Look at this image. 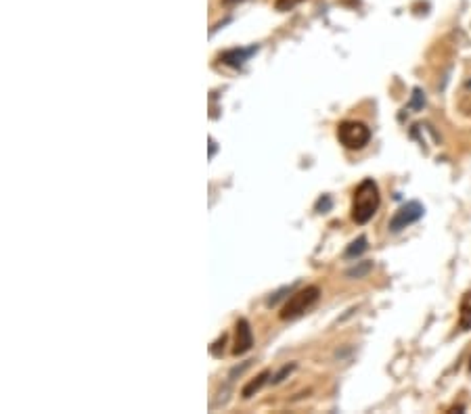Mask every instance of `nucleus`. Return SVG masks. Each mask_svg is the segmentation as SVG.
Returning a JSON list of instances; mask_svg holds the SVG:
<instances>
[{"instance_id": "15", "label": "nucleus", "mask_w": 471, "mask_h": 414, "mask_svg": "<svg viewBox=\"0 0 471 414\" xmlns=\"http://www.w3.org/2000/svg\"><path fill=\"white\" fill-rule=\"evenodd\" d=\"M216 149H218V147H216L214 138H210V160L216 155Z\"/></svg>"}, {"instance_id": "12", "label": "nucleus", "mask_w": 471, "mask_h": 414, "mask_svg": "<svg viewBox=\"0 0 471 414\" xmlns=\"http://www.w3.org/2000/svg\"><path fill=\"white\" fill-rule=\"evenodd\" d=\"M298 2H301V0H277V9H279V11H289V9H294Z\"/></svg>"}, {"instance_id": "1", "label": "nucleus", "mask_w": 471, "mask_h": 414, "mask_svg": "<svg viewBox=\"0 0 471 414\" xmlns=\"http://www.w3.org/2000/svg\"><path fill=\"white\" fill-rule=\"evenodd\" d=\"M379 189L375 184V180L367 178L362 180L356 191H354V199H352V220L356 224H367L375 211L379 209Z\"/></svg>"}, {"instance_id": "8", "label": "nucleus", "mask_w": 471, "mask_h": 414, "mask_svg": "<svg viewBox=\"0 0 471 414\" xmlns=\"http://www.w3.org/2000/svg\"><path fill=\"white\" fill-rule=\"evenodd\" d=\"M268 376H270V371H262V373L257 374L254 381H250L245 387H243V398L248 400V398H252L256 391H260L264 385H266V381H268Z\"/></svg>"}, {"instance_id": "3", "label": "nucleus", "mask_w": 471, "mask_h": 414, "mask_svg": "<svg viewBox=\"0 0 471 414\" xmlns=\"http://www.w3.org/2000/svg\"><path fill=\"white\" fill-rule=\"evenodd\" d=\"M338 140L345 149H362L371 140V128L362 122H342L338 125Z\"/></svg>"}, {"instance_id": "5", "label": "nucleus", "mask_w": 471, "mask_h": 414, "mask_svg": "<svg viewBox=\"0 0 471 414\" xmlns=\"http://www.w3.org/2000/svg\"><path fill=\"white\" fill-rule=\"evenodd\" d=\"M254 347V332L252 327L245 318H239L237 325H235V347H233V354L235 356H243L248 354L250 349Z\"/></svg>"}, {"instance_id": "9", "label": "nucleus", "mask_w": 471, "mask_h": 414, "mask_svg": "<svg viewBox=\"0 0 471 414\" xmlns=\"http://www.w3.org/2000/svg\"><path fill=\"white\" fill-rule=\"evenodd\" d=\"M367 251V239L365 237H358L356 241H352L348 249H345V253H343V257H348V259H352V257H358L360 253H365Z\"/></svg>"}, {"instance_id": "7", "label": "nucleus", "mask_w": 471, "mask_h": 414, "mask_svg": "<svg viewBox=\"0 0 471 414\" xmlns=\"http://www.w3.org/2000/svg\"><path fill=\"white\" fill-rule=\"evenodd\" d=\"M459 331H470L471 329V291H467L461 299V308H459Z\"/></svg>"}, {"instance_id": "16", "label": "nucleus", "mask_w": 471, "mask_h": 414, "mask_svg": "<svg viewBox=\"0 0 471 414\" xmlns=\"http://www.w3.org/2000/svg\"><path fill=\"white\" fill-rule=\"evenodd\" d=\"M224 4H237V2H241V0H222Z\"/></svg>"}, {"instance_id": "4", "label": "nucleus", "mask_w": 471, "mask_h": 414, "mask_svg": "<svg viewBox=\"0 0 471 414\" xmlns=\"http://www.w3.org/2000/svg\"><path fill=\"white\" fill-rule=\"evenodd\" d=\"M423 213H426V207L421 206L419 201H409V203L400 206L394 211V216H392V220H389V230H392V233H400V230H404L406 226H411V224H415L417 220H421Z\"/></svg>"}, {"instance_id": "10", "label": "nucleus", "mask_w": 471, "mask_h": 414, "mask_svg": "<svg viewBox=\"0 0 471 414\" xmlns=\"http://www.w3.org/2000/svg\"><path fill=\"white\" fill-rule=\"evenodd\" d=\"M371 270H373V262H358L354 268H350V270L345 272V276H350V279H362V276H367Z\"/></svg>"}, {"instance_id": "2", "label": "nucleus", "mask_w": 471, "mask_h": 414, "mask_svg": "<svg viewBox=\"0 0 471 414\" xmlns=\"http://www.w3.org/2000/svg\"><path fill=\"white\" fill-rule=\"evenodd\" d=\"M318 299H321V289L316 285H308L287 299V303L283 306L279 316H281V320H296V318L304 316Z\"/></svg>"}, {"instance_id": "13", "label": "nucleus", "mask_w": 471, "mask_h": 414, "mask_svg": "<svg viewBox=\"0 0 471 414\" xmlns=\"http://www.w3.org/2000/svg\"><path fill=\"white\" fill-rule=\"evenodd\" d=\"M423 103H426V99H423V94H421V90H415V94H413V103H411V107H415V109H421V107H423Z\"/></svg>"}, {"instance_id": "11", "label": "nucleus", "mask_w": 471, "mask_h": 414, "mask_svg": "<svg viewBox=\"0 0 471 414\" xmlns=\"http://www.w3.org/2000/svg\"><path fill=\"white\" fill-rule=\"evenodd\" d=\"M294 371H296V364H287V367H283V369H281L279 373L275 374V376H272L270 381H272V383H281V381H283V379H285L287 374H292Z\"/></svg>"}, {"instance_id": "14", "label": "nucleus", "mask_w": 471, "mask_h": 414, "mask_svg": "<svg viewBox=\"0 0 471 414\" xmlns=\"http://www.w3.org/2000/svg\"><path fill=\"white\" fill-rule=\"evenodd\" d=\"M329 207H331V199L325 195L323 199H318V203H316V211H321V209H323V211H327Z\"/></svg>"}, {"instance_id": "6", "label": "nucleus", "mask_w": 471, "mask_h": 414, "mask_svg": "<svg viewBox=\"0 0 471 414\" xmlns=\"http://www.w3.org/2000/svg\"><path fill=\"white\" fill-rule=\"evenodd\" d=\"M256 44L250 46V48H231V50H224V52L220 55V63H224V65H228V67H233V69H241V67L250 61V57L256 55Z\"/></svg>"}]
</instances>
